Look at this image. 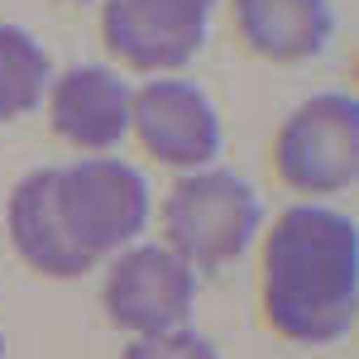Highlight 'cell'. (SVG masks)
Returning a JSON list of instances; mask_svg holds the SVG:
<instances>
[{
	"label": "cell",
	"mask_w": 359,
	"mask_h": 359,
	"mask_svg": "<svg viewBox=\"0 0 359 359\" xmlns=\"http://www.w3.org/2000/svg\"><path fill=\"white\" fill-rule=\"evenodd\" d=\"M130 125L139 130L144 149L168 168H206L221 154V120L201 86L182 77L139 86L130 96Z\"/></svg>",
	"instance_id": "52a82bcc"
},
{
	"label": "cell",
	"mask_w": 359,
	"mask_h": 359,
	"mask_svg": "<svg viewBox=\"0 0 359 359\" xmlns=\"http://www.w3.org/2000/svg\"><path fill=\"white\" fill-rule=\"evenodd\" d=\"M0 355H5V340H0Z\"/></svg>",
	"instance_id": "4fadbf2b"
},
{
	"label": "cell",
	"mask_w": 359,
	"mask_h": 359,
	"mask_svg": "<svg viewBox=\"0 0 359 359\" xmlns=\"http://www.w3.org/2000/svg\"><path fill=\"white\" fill-rule=\"evenodd\" d=\"M264 306L287 340H340L359 306V230L340 211L292 206L264 254Z\"/></svg>",
	"instance_id": "6da1fadb"
},
{
	"label": "cell",
	"mask_w": 359,
	"mask_h": 359,
	"mask_svg": "<svg viewBox=\"0 0 359 359\" xmlns=\"http://www.w3.org/2000/svg\"><path fill=\"white\" fill-rule=\"evenodd\" d=\"M48 91V53L25 29L0 25V120L25 115Z\"/></svg>",
	"instance_id": "8fae6325"
},
{
	"label": "cell",
	"mask_w": 359,
	"mask_h": 359,
	"mask_svg": "<svg viewBox=\"0 0 359 359\" xmlns=\"http://www.w3.org/2000/svg\"><path fill=\"white\" fill-rule=\"evenodd\" d=\"M53 130L82 149H111L130 130V86L111 67H72L53 86Z\"/></svg>",
	"instance_id": "9c48e42d"
},
{
	"label": "cell",
	"mask_w": 359,
	"mask_h": 359,
	"mask_svg": "<svg viewBox=\"0 0 359 359\" xmlns=\"http://www.w3.org/2000/svg\"><path fill=\"white\" fill-rule=\"evenodd\" d=\"M211 5L216 0H111L101 15V34L125 62L168 72L201 48Z\"/></svg>",
	"instance_id": "8992f818"
},
{
	"label": "cell",
	"mask_w": 359,
	"mask_h": 359,
	"mask_svg": "<svg viewBox=\"0 0 359 359\" xmlns=\"http://www.w3.org/2000/svg\"><path fill=\"white\" fill-rule=\"evenodd\" d=\"M235 25L254 53L302 62L331 43V0H235Z\"/></svg>",
	"instance_id": "30bf717a"
},
{
	"label": "cell",
	"mask_w": 359,
	"mask_h": 359,
	"mask_svg": "<svg viewBox=\"0 0 359 359\" xmlns=\"http://www.w3.org/2000/svg\"><path fill=\"white\" fill-rule=\"evenodd\" d=\"M10 240L39 273L53 278H77L96 264V254H86L77 235L67 230V216L57 206V172L48 168L25 177L10 196Z\"/></svg>",
	"instance_id": "ba28073f"
},
{
	"label": "cell",
	"mask_w": 359,
	"mask_h": 359,
	"mask_svg": "<svg viewBox=\"0 0 359 359\" xmlns=\"http://www.w3.org/2000/svg\"><path fill=\"white\" fill-rule=\"evenodd\" d=\"M278 172L311 196L345 192L359 172V106L350 96H316L278 135Z\"/></svg>",
	"instance_id": "3957f363"
},
{
	"label": "cell",
	"mask_w": 359,
	"mask_h": 359,
	"mask_svg": "<svg viewBox=\"0 0 359 359\" xmlns=\"http://www.w3.org/2000/svg\"><path fill=\"white\" fill-rule=\"evenodd\" d=\"M259 230V196L235 172H187L163 206L168 249L201 273L240 259Z\"/></svg>",
	"instance_id": "7a4b0ae2"
},
{
	"label": "cell",
	"mask_w": 359,
	"mask_h": 359,
	"mask_svg": "<svg viewBox=\"0 0 359 359\" xmlns=\"http://www.w3.org/2000/svg\"><path fill=\"white\" fill-rule=\"evenodd\" d=\"M125 359H216V345L201 340L196 331H187V326H177V331H163V335H139L125 350Z\"/></svg>",
	"instance_id": "7c38bea8"
},
{
	"label": "cell",
	"mask_w": 359,
	"mask_h": 359,
	"mask_svg": "<svg viewBox=\"0 0 359 359\" xmlns=\"http://www.w3.org/2000/svg\"><path fill=\"white\" fill-rule=\"evenodd\" d=\"M57 206L67 216V230L77 235L86 254H106L130 245L149 221V187L130 163L91 158L77 168H57Z\"/></svg>",
	"instance_id": "277c9868"
},
{
	"label": "cell",
	"mask_w": 359,
	"mask_h": 359,
	"mask_svg": "<svg viewBox=\"0 0 359 359\" xmlns=\"http://www.w3.org/2000/svg\"><path fill=\"white\" fill-rule=\"evenodd\" d=\"M196 302V269L163 245L130 249L106 278V311L115 326L139 335H163L187 326Z\"/></svg>",
	"instance_id": "5b68a950"
}]
</instances>
